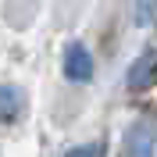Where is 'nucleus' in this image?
<instances>
[{
  "mask_svg": "<svg viewBox=\"0 0 157 157\" xmlns=\"http://www.w3.org/2000/svg\"><path fill=\"white\" fill-rule=\"evenodd\" d=\"M21 114H25V93H21L14 82H4V121L14 125Z\"/></svg>",
  "mask_w": 157,
  "mask_h": 157,
  "instance_id": "nucleus-4",
  "label": "nucleus"
},
{
  "mask_svg": "<svg viewBox=\"0 0 157 157\" xmlns=\"http://www.w3.org/2000/svg\"><path fill=\"white\" fill-rule=\"evenodd\" d=\"M125 82H128V89H150V86H157V50H143V54L132 61Z\"/></svg>",
  "mask_w": 157,
  "mask_h": 157,
  "instance_id": "nucleus-2",
  "label": "nucleus"
},
{
  "mask_svg": "<svg viewBox=\"0 0 157 157\" xmlns=\"http://www.w3.org/2000/svg\"><path fill=\"white\" fill-rule=\"evenodd\" d=\"M154 7H157V0H136V21L139 25H147L154 18Z\"/></svg>",
  "mask_w": 157,
  "mask_h": 157,
  "instance_id": "nucleus-5",
  "label": "nucleus"
},
{
  "mask_svg": "<svg viewBox=\"0 0 157 157\" xmlns=\"http://www.w3.org/2000/svg\"><path fill=\"white\" fill-rule=\"evenodd\" d=\"M61 75L68 78L71 86H89L93 75H97V61H93V50L82 43V39H71L64 54H61Z\"/></svg>",
  "mask_w": 157,
  "mask_h": 157,
  "instance_id": "nucleus-1",
  "label": "nucleus"
},
{
  "mask_svg": "<svg viewBox=\"0 0 157 157\" xmlns=\"http://www.w3.org/2000/svg\"><path fill=\"white\" fill-rule=\"evenodd\" d=\"M64 157H100V150L93 147V143H86V147H71Z\"/></svg>",
  "mask_w": 157,
  "mask_h": 157,
  "instance_id": "nucleus-6",
  "label": "nucleus"
},
{
  "mask_svg": "<svg viewBox=\"0 0 157 157\" xmlns=\"http://www.w3.org/2000/svg\"><path fill=\"white\" fill-rule=\"evenodd\" d=\"M125 157H154V136L143 125H132L125 136Z\"/></svg>",
  "mask_w": 157,
  "mask_h": 157,
  "instance_id": "nucleus-3",
  "label": "nucleus"
}]
</instances>
